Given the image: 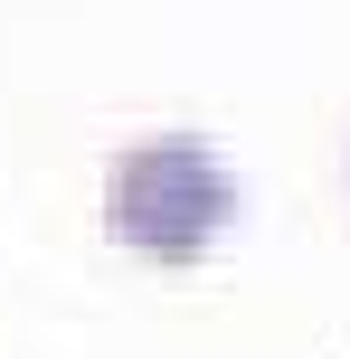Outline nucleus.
Wrapping results in <instances>:
<instances>
[{"instance_id":"f257e3e1","label":"nucleus","mask_w":350,"mask_h":359,"mask_svg":"<svg viewBox=\"0 0 350 359\" xmlns=\"http://www.w3.org/2000/svg\"><path fill=\"white\" fill-rule=\"evenodd\" d=\"M227 217H237V170L189 133L133 142L105 170V236L133 255H199Z\"/></svg>"}]
</instances>
